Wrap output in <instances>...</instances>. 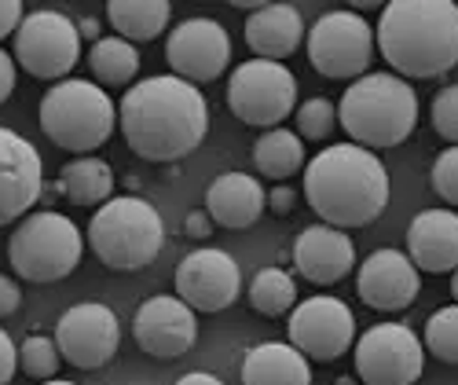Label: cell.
I'll list each match as a JSON object with an SVG mask.
<instances>
[{
  "mask_svg": "<svg viewBox=\"0 0 458 385\" xmlns=\"http://www.w3.org/2000/svg\"><path fill=\"white\" fill-rule=\"evenodd\" d=\"M59 187L73 206H96L99 210L114 195V169L103 158H96V154H89V158H73V162L63 166Z\"/></svg>",
  "mask_w": 458,
  "mask_h": 385,
  "instance_id": "d4e9b609",
  "label": "cell"
},
{
  "mask_svg": "<svg viewBox=\"0 0 458 385\" xmlns=\"http://www.w3.org/2000/svg\"><path fill=\"white\" fill-rule=\"evenodd\" d=\"M59 360H63V353H59L55 338L30 334V338L19 345V367H22L30 378H37V381H52V378L59 374Z\"/></svg>",
  "mask_w": 458,
  "mask_h": 385,
  "instance_id": "f546056e",
  "label": "cell"
},
{
  "mask_svg": "<svg viewBox=\"0 0 458 385\" xmlns=\"http://www.w3.org/2000/svg\"><path fill=\"white\" fill-rule=\"evenodd\" d=\"M250 308L268 320H283L297 308V283L283 268H260L250 283Z\"/></svg>",
  "mask_w": 458,
  "mask_h": 385,
  "instance_id": "83f0119b",
  "label": "cell"
},
{
  "mask_svg": "<svg viewBox=\"0 0 458 385\" xmlns=\"http://www.w3.org/2000/svg\"><path fill=\"white\" fill-rule=\"evenodd\" d=\"M132 338H136V345L147 356L176 360V356L195 349L199 312L191 304H183L180 297H169V294L147 297L136 308V316H132Z\"/></svg>",
  "mask_w": 458,
  "mask_h": 385,
  "instance_id": "2e32d148",
  "label": "cell"
},
{
  "mask_svg": "<svg viewBox=\"0 0 458 385\" xmlns=\"http://www.w3.org/2000/svg\"><path fill=\"white\" fill-rule=\"evenodd\" d=\"M118 125V103L106 96L103 85L85 81V77H66L52 85L41 99V129L45 136L78 158H89L99 150Z\"/></svg>",
  "mask_w": 458,
  "mask_h": 385,
  "instance_id": "5b68a950",
  "label": "cell"
},
{
  "mask_svg": "<svg viewBox=\"0 0 458 385\" xmlns=\"http://www.w3.org/2000/svg\"><path fill=\"white\" fill-rule=\"evenodd\" d=\"M15 371H19V349H15L12 334L0 327V385H8L15 378Z\"/></svg>",
  "mask_w": 458,
  "mask_h": 385,
  "instance_id": "836d02e7",
  "label": "cell"
},
{
  "mask_svg": "<svg viewBox=\"0 0 458 385\" xmlns=\"http://www.w3.org/2000/svg\"><path fill=\"white\" fill-rule=\"evenodd\" d=\"M15 92V56L0 48V103Z\"/></svg>",
  "mask_w": 458,
  "mask_h": 385,
  "instance_id": "f35d334b",
  "label": "cell"
},
{
  "mask_svg": "<svg viewBox=\"0 0 458 385\" xmlns=\"http://www.w3.org/2000/svg\"><path fill=\"white\" fill-rule=\"evenodd\" d=\"M293 264L309 283L334 287L356 268V243L349 239V231H341V227L312 224V227H304L293 243Z\"/></svg>",
  "mask_w": 458,
  "mask_h": 385,
  "instance_id": "d6986e66",
  "label": "cell"
},
{
  "mask_svg": "<svg viewBox=\"0 0 458 385\" xmlns=\"http://www.w3.org/2000/svg\"><path fill=\"white\" fill-rule=\"evenodd\" d=\"M304 48H309L312 70L319 77H327V81H360V77L370 73L377 41H374V30L367 19L341 8V12H327L312 22L309 37H304Z\"/></svg>",
  "mask_w": 458,
  "mask_h": 385,
  "instance_id": "9c48e42d",
  "label": "cell"
},
{
  "mask_svg": "<svg viewBox=\"0 0 458 385\" xmlns=\"http://www.w3.org/2000/svg\"><path fill=\"white\" fill-rule=\"evenodd\" d=\"M253 166L260 176L283 184L286 176H293L297 169L309 166L304 162V140L290 129H268L253 143Z\"/></svg>",
  "mask_w": 458,
  "mask_h": 385,
  "instance_id": "484cf974",
  "label": "cell"
},
{
  "mask_svg": "<svg viewBox=\"0 0 458 385\" xmlns=\"http://www.w3.org/2000/svg\"><path fill=\"white\" fill-rule=\"evenodd\" d=\"M89 70L106 89H132V77L140 73V52L122 37H99L89 48Z\"/></svg>",
  "mask_w": 458,
  "mask_h": 385,
  "instance_id": "4316f807",
  "label": "cell"
},
{
  "mask_svg": "<svg viewBox=\"0 0 458 385\" xmlns=\"http://www.w3.org/2000/svg\"><path fill=\"white\" fill-rule=\"evenodd\" d=\"M418 268L400 250H374L356 268V294L374 312H400L418 297Z\"/></svg>",
  "mask_w": 458,
  "mask_h": 385,
  "instance_id": "ac0fdd59",
  "label": "cell"
},
{
  "mask_svg": "<svg viewBox=\"0 0 458 385\" xmlns=\"http://www.w3.org/2000/svg\"><path fill=\"white\" fill-rule=\"evenodd\" d=\"M242 37H246V45H250V52L257 59L283 63L301 48V41L309 33H304V19H301L297 8H290V4H260L246 19Z\"/></svg>",
  "mask_w": 458,
  "mask_h": 385,
  "instance_id": "7402d4cb",
  "label": "cell"
},
{
  "mask_svg": "<svg viewBox=\"0 0 458 385\" xmlns=\"http://www.w3.org/2000/svg\"><path fill=\"white\" fill-rule=\"evenodd\" d=\"M165 59L169 70L191 85L216 81L232 63V37L216 19H187L169 33Z\"/></svg>",
  "mask_w": 458,
  "mask_h": 385,
  "instance_id": "5bb4252c",
  "label": "cell"
},
{
  "mask_svg": "<svg viewBox=\"0 0 458 385\" xmlns=\"http://www.w3.org/2000/svg\"><path fill=\"white\" fill-rule=\"evenodd\" d=\"M176 385H224L216 374H202V371H191V374H183Z\"/></svg>",
  "mask_w": 458,
  "mask_h": 385,
  "instance_id": "ab89813d",
  "label": "cell"
},
{
  "mask_svg": "<svg viewBox=\"0 0 458 385\" xmlns=\"http://www.w3.org/2000/svg\"><path fill=\"white\" fill-rule=\"evenodd\" d=\"M377 52L396 77L433 81L458 66V4L454 0H393L374 30Z\"/></svg>",
  "mask_w": 458,
  "mask_h": 385,
  "instance_id": "3957f363",
  "label": "cell"
},
{
  "mask_svg": "<svg viewBox=\"0 0 458 385\" xmlns=\"http://www.w3.org/2000/svg\"><path fill=\"white\" fill-rule=\"evenodd\" d=\"M41 385H73V381H66V378H52V381H41Z\"/></svg>",
  "mask_w": 458,
  "mask_h": 385,
  "instance_id": "7bdbcfd3",
  "label": "cell"
},
{
  "mask_svg": "<svg viewBox=\"0 0 458 385\" xmlns=\"http://www.w3.org/2000/svg\"><path fill=\"white\" fill-rule=\"evenodd\" d=\"M290 345L316 364H330L356 345V320L345 301L330 294L301 301L290 312Z\"/></svg>",
  "mask_w": 458,
  "mask_h": 385,
  "instance_id": "7c38bea8",
  "label": "cell"
},
{
  "mask_svg": "<svg viewBox=\"0 0 458 385\" xmlns=\"http://www.w3.org/2000/svg\"><path fill=\"white\" fill-rule=\"evenodd\" d=\"M264 210H268V191L250 173H220L206 191V213L220 227H253Z\"/></svg>",
  "mask_w": 458,
  "mask_h": 385,
  "instance_id": "44dd1931",
  "label": "cell"
},
{
  "mask_svg": "<svg viewBox=\"0 0 458 385\" xmlns=\"http://www.w3.org/2000/svg\"><path fill=\"white\" fill-rule=\"evenodd\" d=\"M22 19H26V12H22L19 0H0V41L12 37V33H19Z\"/></svg>",
  "mask_w": 458,
  "mask_h": 385,
  "instance_id": "d590c367",
  "label": "cell"
},
{
  "mask_svg": "<svg viewBox=\"0 0 458 385\" xmlns=\"http://www.w3.org/2000/svg\"><path fill=\"white\" fill-rule=\"evenodd\" d=\"M293 206H297V191H293V187L279 184V187H272V191H268V210H272L276 217L293 213Z\"/></svg>",
  "mask_w": 458,
  "mask_h": 385,
  "instance_id": "74e56055",
  "label": "cell"
},
{
  "mask_svg": "<svg viewBox=\"0 0 458 385\" xmlns=\"http://www.w3.org/2000/svg\"><path fill=\"white\" fill-rule=\"evenodd\" d=\"M19 304H22V290L12 276H0V320H8L19 312Z\"/></svg>",
  "mask_w": 458,
  "mask_h": 385,
  "instance_id": "8d00e7d4",
  "label": "cell"
},
{
  "mask_svg": "<svg viewBox=\"0 0 458 385\" xmlns=\"http://www.w3.org/2000/svg\"><path fill=\"white\" fill-rule=\"evenodd\" d=\"M304 199L330 227H367L389 206V173L374 150L334 143L304 166Z\"/></svg>",
  "mask_w": 458,
  "mask_h": 385,
  "instance_id": "7a4b0ae2",
  "label": "cell"
},
{
  "mask_svg": "<svg viewBox=\"0 0 458 385\" xmlns=\"http://www.w3.org/2000/svg\"><path fill=\"white\" fill-rule=\"evenodd\" d=\"M55 345L66 364L81 367V371H96L103 364L114 360L122 345V323L99 301H81L66 308L55 327Z\"/></svg>",
  "mask_w": 458,
  "mask_h": 385,
  "instance_id": "4fadbf2b",
  "label": "cell"
},
{
  "mask_svg": "<svg viewBox=\"0 0 458 385\" xmlns=\"http://www.w3.org/2000/svg\"><path fill=\"white\" fill-rule=\"evenodd\" d=\"M407 257L418 272L444 276L458 268V213L422 210L407 227Z\"/></svg>",
  "mask_w": 458,
  "mask_h": 385,
  "instance_id": "ffe728a7",
  "label": "cell"
},
{
  "mask_svg": "<svg viewBox=\"0 0 458 385\" xmlns=\"http://www.w3.org/2000/svg\"><path fill=\"white\" fill-rule=\"evenodd\" d=\"M337 385H356V381H352V378H341V381H337Z\"/></svg>",
  "mask_w": 458,
  "mask_h": 385,
  "instance_id": "ee69618b",
  "label": "cell"
},
{
  "mask_svg": "<svg viewBox=\"0 0 458 385\" xmlns=\"http://www.w3.org/2000/svg\"><path fill=\"white\" fill-rule=\"evenodd\" d=\"M45 191V169L37 147L0 125V227L30 217L33 202Z\"/></svg>",
  "mask_w": 458,
  "mask_h": 385,
  "instance_id": "e0dca14e",
  "label": "cell"
},
{
  "mask_svg": "<svg viewBox=\"0 0 458 385\" xmlns=\"http://www.w3.org/2000/svg\"><path fill=\"white\" fill-rule=\"evenodd\" d=\"M429 180H433V191L447 206H458V147H447L437 154Z\"/></svg>",
  "mask_w": 458,
  "mask_h": 385,
  "instance_id": "1f68e13d",
  "label": "cell"
},
{
  "mask_svg": "<svg viewBox=\"0 0 458 385\" xmlns=\"http://www.w3.org/2000/svg\"><path fill=\"white\" fill-rule=\"evenodd\" d=\"M227 107L242 125L283 129L297 110V77L272 59H246L227 77Z\"/></svg>",
  "mask_w": 458,
  "mask_h": 385,
  "instance_id": "ba28073f",
  "label": "cell"
},
{
  "mask_svg": "<svg viewBox=\"0 0 458 385\" xmlns=\"http://www.w3.org/2000/svg\"><path fill=\"white\" fill-rule=\"evenodd\" d=\"M242 272L232 253L224 250H195L176 264V297L195 312H224L239 301Z\"/></svg>",
  "mask_w": 458,
  "mask_h": 385,
  "instance_id": "9a60e30c",
  "label": "cell"
},
{
  "mask_svg": "<svg viewBox=\"0 0 458 385\" xmlns=\"http://www.w3.org/2000/svg\"><path fill=\"white\" fill-rule=\"evenodd\" d=\"M363 385H414L426 367V345L407 323H374L352 345Z\"/></svg>",
  "mask_w": 458,
  "mask_h": 385,
  "instance_id": "8fae6325",
  "label": "cell"
},
{
  "mask_svg": "<svg viewBox=\"0 0 458 385\" xmlns=\"http://www.w3.org/2000/svg\"><path fill=\"white\" fill-rule=\"evenodd\" d=\"M85 239L99 264L114 268V272H140L162 253L165 224L150 202L136 195H118L92 213Z\"/></svg>",
  "mask_w": 458,
  "mask_h": 385,
  "instance_id": "8992f818",
  "label": "cell"
},
{
  "mask_svg": "<svg viewBox=\"0 0 458 385\" xmlns=\"http://www.w3.org/2000/svg\"><path fill=\"white\" fill-rule=\"evenodd\" d=\"M173 4L169 0H110L106 19L118 30L122 41L140 45V41H155V37L169 26Z\"/></svg>",
  "mask_w": 458,
  "mask_h": 385,
  "instance_id": "cb8c5ba5",
  "label": "cell"
},
{
  "mask_svg": "<svg viewBox=\"0 0 458 385\" xmlns=\"http://www.w3.org/2000/svg\"><path fill=\"white\" fill-rule=\"evenodd\" d=\"M426 349L440 364H458V304H444L426 323Z\"/></svg>",
  "mask_w": 458,
  "mask_h": 385,
  "instance_id": "f1b7e54d",
  "label": "cell"
},
{
  "mask_svg": "<svg viewBox=\"0 0 458 385\" xmlns=\"http://www.w3.org/2000/svg\"><path fill=\"white\" fill-rule=\"evenodd\" d=\"M337 122L367 150L400 147L418 125V96L396 73H367L341 96Z\"/></svg>",
  "mask_w": 458,
  "mask_h": 385,
  "instance_id": "277c9868",
  "label": "cell"
},
{
  "mask_svg": "<svg viewBox=\"0 0 458 385\" xmlns=\"http://www.w3.org/2000/svg\"><path fill=\"white\" fill-rule=\"evenodd\" d=\"M85 257V235L66 213L37 210L22 217L8 239V261L22 283H59Z\"/></svg>",
  "mask_w": 458,
  "mask_h": 385,
  "instance_id": "52a82bcc",
  "label": "cell"
},
{
  "mask_svg": "<svg viewBox=\"0 0 458 385\" xmlns=\"http://www.w3.org/2000/svg\"><path fill=\"white\" fill-rule=\"evenodd\" d=\"M451 294H454V304H458V268L451 272Z\"/></svg>",
  "mask_w": 458,
  "mask_h": 385,
  "instance_id": "b9f144b4",
  "label": "cell"
},
{
  "mask_svg": "<svg viewBox=\"0 0 458 385\" xmlns=\"http://www.w3.org/2000/svg\"><path fill=\"white\" fill-rule=\"evenodd\" d=\"M433 129L451 147H458V85H447L433 99Z\"/></svg>",
  "mask_w": 458,
  "mask_h": 385,
  "instance_id": "d6a6232c",
  "label": "cell"
},
{
  "mask_svg": "<svg viewBox=\"0 0 458 385\" xmlns=\"http://www.w3.org/2000/svg\"><path fill=\"white\" fill-rule=\"evenodd\" d=\"M81 33L78 22L63 12H33L22 19L15 33V63L37 77V81H66V73L81 59Z\"/></svg>",
  "mask_w": 458,
  "mask_h": 385,
  "instance_id": "30bf717a",
  "label": "cell"
},
{
  "mask_svg": "<svg viewBox=\"0 0 458 385\" xmlns=\"http://www.w3.org/2000/svg\"><path fill=\"white\" fill-rule=\"evenodd\" d=\"M242 385H312V367L293 345L264 341L242 356Z\"/></svg>",
  "mask_w": 458,
  "mask_h": 385,
  "instance_id": "603a6c76",
  "label": "cell"
},
{
  "mask_svg": "<svg viewBox=\"0 0 458 385\" xmlns=\"http://www.w3.org/2000/svg\"><path fill=\"white\" fill-rule=\"evenodd\" d=\"M293 118H297V136L301 140H327L337 125V103L327 99V96H312L293 110Z\"/></svg>",
  "mask_w": 458,
  "mask_h": 385,
  "instance_id": "4dcf8cb0",
  "label": "cell"
},
{
  "mask_svg": "<svg viewBox=\"0 0 458 385\" xmlns=\"http://www.w3.org/2000/svg\"><path fill=\"white\" fill-rule=\"evenodd\" d=\"M216 231V224H213V217L206 213V210H191L187 217H183V235L187 239H209Z\"/></svg>",
  "mask_w": 458,
  "mask_h": 385,
  "instance_id": "e575fe53",
  "label": "cell"
},
{
  "mask_svg": "<svg viewBox=\"0 0 458 385\" xmlns=\"http://www.w3.org/2000/svg\"><path fill=\"white\" fill-rule=\"evenodd\" d=\"M78 33H81V41H99V22L96 19H78Z\"/></svg>",
  "mask_w": 458,
  "mask_h": 385,
  "instance_id": "60d3db41",
  "label": "cell"
},
{
  "mask_svg": "<svg viewBox=\"0 0 458 385\" xmlns=\"http://www.w3.org/2000/svg\"><path fill=\"white\" fill-rule=\"evenodd\" d=\"M118 125L129 150L143 162H180L209 133V107L199 85L176 73L143 77L125 89Z\"/></svg>",
  "mask_w": 458,
  "mask_h": 385,
  "instance_id": "6da1fadb",
  "label": "cell"
}]
</instances>
